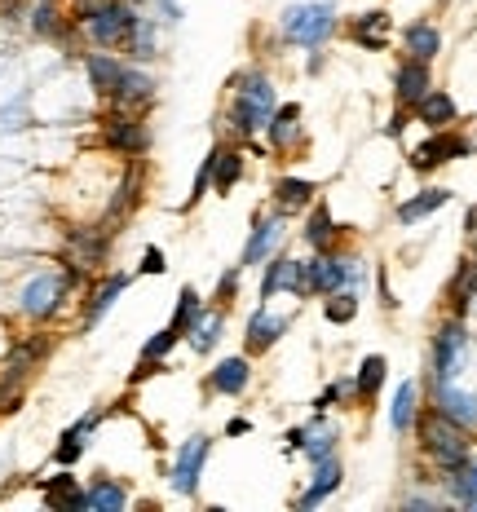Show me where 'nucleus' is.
Instances as JSON below:
<instances>
[{
	"label": "nucleus",
	"instance_id": "obj_1",
	"mask_svg": "<svg viewBox=\"0 0 477 512\" xmlns=\"http://www.w3.org/2000/svg\"><path fill=\"white\" fill-rule=\"evenodd\" d=\"M226 89H230V98H226V115H221V124H226V137H235V142L252 146L265 133V124H270L274 106H279V89H274L270 71H261V67L235 71Z\"/></svg>",
	"mask_w": 477,
	"mask_h": 512
},
{
	"label": "nucleus",
	"instance_id": "obj_2",
	"mask_svg": "<svg viewBox=\"0 0 477 512\" xmlns=\"http://www.w3.org/2000/svg\"><path fill=\"white\" fill-rule=\"evenodd\" d=\"M84 283H89V274L71 270L67 261L45 265V270H36L23 287H18V314L36 327H49L53 318L71 309V301H76V292Z\"/></svg>",
	"mask_w": 477,
	"mask_h": 512
},
{
	"label": "nucleus",
	"instance_id": "obj_3",
	"mask_svg": "<svg viewBox=\"0 0 477 512\" xmlns=\"http://www.w3.org/2000/svg\"><path fill=\"white\" fill-rule=\"evenodd\" d=\"M411 433L420 437V455H424V464H429L433 473H447V468L464 464L473 455V433L464 429V424L447 420L442 411H433V407L420 411V420H416V429Z\"/></svg>",
	"mask_w": 477,
	"mask_h": 512
},
{
	"label": "nucleus",
	"instance_id": "obj_4",
	"mask_svg": "<svg viewBox=\"0 0 477 512\" xmlns=\"http://www.w3.org/2000/svg\"><path fill=\"white\" fill-rule=\"evenodd\" d=\"M336 31H341V14L332 0H296L279 14V40L305 53H318Z\"/></svg>",
	"mask_w": 477,
	"mask_h": 512
},
{
	"label": "nucleus",
	"instance_id": "obj_5",
	"mask_svg": "<svg viewBox=\"0 0 477 512\" xmlns=\"http://www.w3.org/2000/svg\"><path fill=\"white\" fill-rule=\"evenodd\" d=\"M111 243H115V230L102 226V221H71L62 230V261L80 274H102L106 261H111Z\"/></svg>",
	"mask_w": 477,
	"mask_h": 512
},
{
	"label": "nucleus",
	"instance_id": "obj_6",
	"mask_svg": "<svg viewBox=\"0 0 477 512\" xmlns=\"http://www.w3.org/2000/svg\"><path fill=\"white\" fill-rule=\"evenodd\" d=\"M137 18H142V5H137V0H106V5H98L93 14L80 18V36L89 40V49L120 53Z\"/></svg>",
	"mask_w": 477,
	"mask_h": 512
},
{
	"label": "nucleus",
	"instance_id": "obj_7",
	"mask_svg": "<svg viewBox=\"0 0 477 512\" xmlns=\"http://www.w3.org/2000/svg\"><path fill=\"white\" fill-rule=\"evenodd\" d=\"M98 137H102V151L115 159H146V151H151V124H146V115L115 111V106H106V115L98 120Z\"/></svg>",
	"mask_w": 477,
	"mask_h": 512
},
{
	"label": "nucleus",
	"instance_id": "obj_8",
	"mask_svg": "<svg viewBox=\"0 0 477 512\" xmlns=\"http://www.w3.org/2000/svg\"><path fill=\"white\" fill-rule=\"evenodd\" d=\"M469 323L464 318L447 314L429 336V384L433 380H455L464 371V358H469Z\"/></svg>",
	"mask_w": 477,
	"mask_h": 512
},
{
	"label": "nucleus",
	"instance_id": "obj_9",
	"mask_svg": "<svg viewBox=\"0 0 477 512\" xmlns=\"http://www.w3.org/2000/svg\"><path fill=\"white\" fill-rule=\"evenodd\" d=\"M305 279H310V296H332V292H341V287H363L367 279V265L358 261L354 252H341V248H332V252H314L310 256V270H305Z\"/></svg>",
	"mask_w": 477,
	"mask_h": 512
},
{
	"label": "nucleus",
	"instance_id": "obj_10",
	"mask_svg": "<svg viewBox=\"0 0 477 512\" xmlns=\"http://www.w3.org/2000/svg\"><path fill=\"white\" fill-rule=\"evenodd\" d=\"M469 155H473V142L460 133V124L438 128V133H429L424 142L411 146V173L429 177V173H438V168L455 164V159H469Z\"/></svg>",
	"mask_w": 477,
	"mask_h": 512
},
{
	"label": "nucleus",
	"instance_id": "obj_11",
	"mask_svg": "<svg viewBox=\"0 0 477 512\" xmlns=\"http://www.w3.org/2000/svg\"><path fill=\"white\" fill-rule=\"evenodd\" d=\"M129 283H133L129 270H102V274H93V279L80 287V327H84V332H89V327H98L102 318L111 314L115 301L129 292Z\"/></svg>",
	"mask_w": 477,
	"mask_h": 512
},
{
	"label": "nucleus",
	"instance_id": "obj_12",
	"mask_svg": "<svg viewBox=\"0 0 477 512\" xmlns=\"http://www.w3.org/2000/svg\"><path fill=\"white\" fill-rule=\"evenodd\" d=\"M288 451L305 455L310 464L332 460V455H341V424L327 420V411H314V420L288 429Z\"/></svg>",
	"mask_w": 477,
	"mask_h": 512
},
{
	"label": "nucleus",
	"instance_id": "obj_13",
	"mask_svg": "<svg viewBox=\"0 0 477 512\" xmlns=\"http://www.w3.org/2000/svg\"><path fill=\"white\" fill-rule=\"evenodd\" d=\"M208 455H212V437H208V433H190L186 442L177 446L173 468H168V486H173L182 499H195V495H199V482H204Z\"/></svg>",
	"mask_w": 477,
	"mask_h": 512
},
{
	"label": "nucleus",
	"instance_id": "obj_14",
	"mask_svg": "<svg viewBox=\"0 0 477 512\" xmlns=\"http://www.w3.org/2000/svg\"><path fill=\"white\" fill-rule=\"evenodd\" d=\"M49 354H53V336L49 332H27V336L9 340L5 358H0V380H5V384H23V389H27V380L36 376V367Z\"/></svg>",
	"mask_w": 477,
	"mask_h": 512
},
{
	"label": "nucleus",
	"instance_id": "obj_15",
	"mask_svg": "<svg viewBox=\"0 0 477 512\" xmlns=\"http://www.w3.org/2000/svg\"><path fill=\"white\" fill-rule=\"evenodd\" d=\"M305 270H310V261H301V256H288V252H274L270 261L261 265V301L270 305L274 296H296V301H305L310 296V279H305Z\"/></svg>",
	"mask_w": 477,
	"mask_h": 512
},
{
	"label": "nucleus",
	"instance_id": "obj_16",
	"mask_svg": "<svg viewBox=\"0 0 477 512\" xmlns=\"http://www.w3.org/2000/svg\"><path fill=\"white\" fill-rule=\"evenodd\" d=\"M155 98H159V80L142 67V62L124 58V71H120V80H115V89L106 93V106H115V111L146 115L155 106Z\"/></svg>",
	"mask_w": 477,
	"mask_h": 512
},
{
	"label": "nucleus",
	"instance_id": "obj_17",
	"mask_svg": "<svg viewBox=\"0 0 477 512\" xmlns=\"http://www.w3.org/2000/svg\"><path fill=\"white\" fill-rule=\"evenodd\" d=\"M283 239H288V212H279V208L257 212V221H252V230H248V243H243L239 265L243 270H261L274 252H283Z\"/></svg>",
	"mask_w": 477,
	"mask_h": 512
},
{
	"label": "nucleus",
	"instance_id": "obj_18",
	"mask_svg": "<svg viewBox=\"0 0 477 512\" xmlns=\"http://www.w3.org/2000/svg\"><path fill=\"white\" fill-rule=\"evenodd\" d=\"M261 137H265V146H270L279 159H292L305 146V111L296 102H279Z\"/></svg>",
	"mask_w": 477,
	"mask_h": 512
},
{
	"label": "nucleus",
	"instance_id": "obj_19",
	"mask_svg": "<svg viewBox=\"0 0 477 512\" xmlns=\"http://www.w3.org/2000/svg\"><path fill=\"white\" fill-rule=\"evenodd\" d=\"M288 327H292V314H279V309H270V305H257L248 314V323H243V354H252V358L270 354V349L288 336Z\"/></svg>",
	"mask_w": 477,
	"mask_h": 512
},
{
	"label": "nucleus",
	"instance_id": "obj_20",
	"mask_svg": "<svg viewBox=\"0 0 477 512\" xmlns=\"http://www.w3.org/2000/svg\"><path fill=\"white\" fill-rule=\"evenodd\" d=\"M345 36L354 40L363 53H385L389 40H394V14H389L385 5L376 9H363V14H354L345 23Z\"/></svg>",
	"mask_w": 477,
	"mask_h": 512
},
{
	"label": "nucleus",
	"instance_id": "obj_21",
	"mask_svg": "<svg viewBox=\"0 0 477 512\" xmlns=\"http://www.w3.org/2000/svg\"><path fill=\"white\" fill-rule=\"evenodd\" d=\"M252 384V354H226L212 362V371L204 376V389L212 398H243Z\"/></svg>",
	"mask_w": 477,
	"mask_h": 512
},
{
	"label": "nucleus",
	"instance_id": "obj_22",
	"mask_svg": "<svg viewBox=\"0 0 477 512\" xmlns=\"http://www.w3.org/2000/svg\"><path fill=\"white\" fill-rule=\"evenodd\" d=\"M429 407L442 411L455 424H464L469 433H477V393L460 389L455 380H433L429 384Z\"/></svg>",
	"mask_w": 477,
	"mask_h": 512
},
{
	"label": "nucleus",
	"instance_id": "obj_23",
	"mask_svg": "<svg viewBox=\"0 0 477 512\" xmlns=\"http://www.w3.org/2000/svg\"><path fill=\"white\" fill-rule=\"evenodd\" d=\"M102 420H106V407H93V411H84L71 429H62L58 446H53V464H58V468H76L84 460V451H89V437L102 429Z\"/></svg>",
	"mask_w": 477,
	"mask_h": 512
},
{
	"label": "nucleus",
	"instance_id": "obj_24",
	"mask_svg": "<svg viewBox=\"0 0 477 512\" xmlns=\"http://www.w3.org/2000/svg\"><path fill=\"white\" fill-rule=\"evenodd\" d=\"M27 27H31V36L53 40V45H67V49H71V40L80 36V23L58 5V0H36V9H31Z\"/></svg>",
	"mask_w": 477,
	"mask_h": 512
},
{
	"label": "nucleus",
	"instance_id": "obj_25",
	"mask_svg": "<svg viewBox=\"0 0 477 512\" xmlns=\"http://www.w3.org/2000/svg\"><path fill=\"white\" fill-rule=\"evenodd\" d=\"M243 173H248V151H243V142L221 137V142L212 146V195H230L243 181Z\"/></svg>",
	"mask_w": 477,
	"mask_h": 512
},
{
	"label": "nucleus",
	"instance_id": "obj_26",
	"mask_svg": "<svg viewBox=\"0 0 477 512\" xmlns=\"http://www.w3.org/2000/svg\"><path fill=\"white\" fill-rule=\"evenodd\" d=\"M429 89H433V62H420V58L402 53V62L394 67V106H407L411 111Z\"/></svg>",
	"mask_w": 477,
	"mask_h": 512
},
{
	"label": "nucleus",
	"instance_id": "obj_27",
	"mask_svg": "<svg viewBox=\"0 0 477 512\" xmlns=\"http://www.w3.org/2000/svg\"><path fill=\"white\" fill-rule=\"evenodd\" d=\"M40 499H45V508L53 512H89V495H84L80 477L71 473V468H58L53 477L40 482Z\"/></svg>",
	"mask_w": 477,
	"mask_h": 512
},
{
	"label": "nucleus",
	"instance_id": "obj_28",
	"mask_svg": "<svg viewBox=\"0 0 477 512\" xmlns=\"http://www.w3.org/2000/svg\"><path fill=\"white\" fill-rule=\"evenodd\" d=\"M411 120L424 124V133H438V128H455L460 124V102L451 98V89H438L433 84L424 98L411 106Z\"/></svg>",
	"mask_w": 477,
	"mask_h": 512
},
{
	"label": "nucleus",
	"instance_id": "obj_29",
	"mask_svg": "<svg viewBox=\"0 0 477 512\" xmlns=\"http://www.w3.org/2000/svg\"><path fill=\"white\" fill-rule=\"evenodd\" d=\"M314 468V477H310V486L296 495V508L301 512H310L318 504H327V499L336 495V490L345 486V460L341 455H332V460H323V464H310Z\"/></svg>",
	"mask_w": 477,
	"mask_h": 512
},
{
	"label": "nucleus",
	"instance_id": "obj_30",
	"mask_svg": "<svg viewBox=\"0 0 477 512\" xmlns=\"http://www.w3.org/2000/svg\"><path fill=\"white\" fill-rule=\"evenodd\" d=\"M301 217H305V226H301V243H305L310 252H332V248H341V226H336L332 208H327L323 199H314V204L305 208Z\"/></svg>",
	"mask_w": 477,
	"mask_h": 512
},
{
	"label": "nucleus",
	"instance_id": "obj_31",
	"mask_svg": "<svg viewBox=\"0 0 477 512\" xmlns=\"http://www.w3.org/2000/svg\"><path fill=\"white\" fill-rule=\"evenodd\" d=\"M314 199H318V181H310V177L283 173V177H274V186H270V204L279 212H288V217H301Z\"/></svg>",
	"mask_w": 477,
	"mask_h": 512
},
{
	"label": "nucleus",
	"instance_id": "obj_32",
	"mask_svg": "<svg viewBox=\"0 0 477 512\" xmlns=\"http://www.w3.org/2000/svg\"><path fill=\"white\" fill-rule=\"evenodd\" d=\"M477 309V256L469 252L460 265H455L451 283H447V314L469 318Z\"/></svg>",
	"mask_w": 477,
	"mask_h": 512
},
{
	"label": "nucleus",
	"instance_id": "obj_33",
	"mask_svg": "<svg viewBox=\"0 0 477 512\" xmlns=\"http://www.w3.org/2000/svg\"><path fill=\"white\" fill-rule=\"evenodd\" d=\"M420 411H424V389H420V380H402L398 389H394V402H389V429H394L398 437H407L411 429H416Z\"/></svg>",
	"mask_w": 477,
	"mask_h": 512
},
{
	"label": "nucleus",
	"instance_id": "obj_34",
	"mask_svg": "<svg viewBox=\"0 0 477 512\" xmlns=\"http://www.w3.org/2000/svg\"><path fill=\"white\" fill-rule=\"evenodd\" d=\"M438 486H442V499H451L460 508H477V451L464 464L438 473Z\"/></svg>",
	"mask_w": 477,
	"mask_h": 512
},
{
	"label": "nucleus",
	"instance_id": "obj_35",
	"mask_svg": "<svg viewBox=\"0 0 477 512\" xmlns=\"http://www.w3.org/2000/svg\"><path fill=\"white\" fill-rule=\"evenodd\" d=\"M447 204H451V190L447 186H424V190L407 195L394 208V221H398V226H416V221H429L433 212H442Z\"/></svg>",
	"mask_w": 477,
	"mask_h": 512
},
{
	"label": "nucleus",
	"instance_id": "obj_36",
	"mask_svg": "<svg viewBox=\"0 0 477 512\" xmlns=\"http://www.w3.org/2000/svg\"><path fill=\"white\" fill-rule=\"evenodd\" d=\"M221 336H226V309H217V305H204L199 309V318L195 323H190V332H186V345L195 349L199 358H208L212 349L221 345Z\"/></svg>",
	"mask_w": 477,
	"mask_h": 512
},
{
	"label": "nucleus",
	"instance_id": "obj_37",
	"mask_svg": "<svg viewBox=\"0 0 477 512\" xmlns=\"http://www.w3.org/2000/svg\"><path fill=\"white\" fill-rule=\"evenodd\" d=\"M124 71V58L115 49H89L84 53V80H89V89L106 98V93L115 89V80H120Z\"/></svg>",
	"mask_w": 477,
	"mask_h": 512
},
{
	"label": "nucleus",
	"instance_id": "obj_38",
	"mask_svg": "<svg viewBox=\"0 0 477 512\" xmlns=\"http://www.w3.org/2000/svg\"><path fill=\"white\" fill-rule=\"evenodd\" d=\"M402 53L420 62H438L442 58V31L429 18H416V23L402 27Z\"/></svg>",
	"mask_w": 477,
	"mask_h": 512
},
{
	"label": "nucleus",
	"instance_id": "obj_39",
	"mask_svg": "<svg viewBox=\"0 0 477 512\" xmlns=\"http://www.w3.org/2000/svg\"><path fill=\"white\" fill-rule=\"evenodd\" d=\"M159 31H164V27H159L155 18L142 9V18L133 23V31H129V40H124L120 53H124L129 62H142V67H151V62L159 58Z\"/></svg>",
	"mask_w": 477,
	"mask_h": 512
},
{
	"label": "nucleus",
	"instance_id": "obj_40",
	"mask_svg": "<svg viewBox=\"0 0 477 512\" xmlns=\"http://www.w3.org/2000/svg\"><path fill=\"white\" fill-rule=\"evenodd\" d=\"M385 380H389V358L385 354H367L363 362H358V371H354V389H358V407H371V402L380 398V389H385Z\"/></svg>",
	"mask_w": 477,
	"mask_h": 512
},
{
	"label": "nucleus",
	"instance_id": "obj_41",
	"mask_svg": "<svg viewBox=\"0 0 477 512\" xmlns=\"http://www.w3.org/2000/svg\"><path fill=\"white\" fill-rule=\"evenodd\" d=\"M84 495H89V508L93 512H124V508H129V486H124L120 477H111V473L89 477Z\"/></svg>",
	"mask_w": 477,
	"mask_h": 512
},
{
	"label": "nucleus",
	"instance_id": "obj_42",
	"mask_svg": "<svg viewBox=\"0 0 477 512\" xmlns=\"http://www.w3.org/2000/svg\"><path fill=\"white\" fill-rule=\"evenodd\" d=\"M323 318L332 327H345L358 318V287H341V292L323 296Z\"/></svg>",
	"mask_w": 477,
	"mask_h": 512
},
{
	"label": "nucleus",
	"instance_id": "obj_43",
	"mask_svg": "<svg viewBox=\"0 0 477 512\" xmlns=\"http://www.w3.org/2000/svg\"><path fill=\"white\" fill-rule=\"evenodd\" d=\"M208 305V296H199L195 292V287H182V292H177V309H173V318H168V323H173L177 327V332H190V323H195V318H199V309H204Z\"/></svg>",
	"mask_w": 477,
	"mask_h": 512
},
{
	"label": "nucleus",
	"instance_id": "obj_44",
	"mask_svg": "<svg viewBox=\"0 0 477 512\" xmlns=\"http://www.w3.org/2000/svg\"><path fill=\"white\" fill-rule=\"evenodd\" d=\"M182 340H186V336L177 332L173 323H168V327H159V332H155L151 340H146L142 354H137V358H146V362H168V354H173V349L182 345Z\"/></svg>",
	"mask_w": 477,
	"mask_h": 512
},
{
	"label": "nucleus",
	"instance_id": "obj_45",
	"mask_svg": "<svg viewBox=\"0 0 477 512\" xmlns=\"http://www.w3.org/2000/svg\"><path fill=\"white\" fill-rule=\"evenodd\" d=\"M239 283H243V265H230V270H221V279H217V287H212L208 301L230 314V305L239 301Z\"/></svg>",
	"mask_w": 477,
	"mask_h": 512
},
{
	"label": "nucleus",
	"instance_id": "obj_46",
	"mask_svg": "<svg viewBox=\"0 0 477 512\" xmlns=\"http://www.w3.org/2000/svg\"><path fill=\"white\" fill-rule=\"evenodd\" d=\"M137 5H142L159 27H177V23H182V5H177V0H137Z\"/></svg>",
	"mask_w": 477,
	"mask_h": 512
},
{
	"label": "nucleus",
	"instance_id": "obj_47",
	"mask_svg": "<svg viewBox=\"0 0 477 512\" xmlns=\"http://www.w3.org/2000/svg\"><path fill=\"white\" fill-rule=\"evenodd\" d=\"M208 190H212V151L204 155V164H199V173H195V181H190V199H186V212L190 208H199L208 199Z\"/></svg>",
	"mask_w": 477,
	"mask_h": 512
},
{
	"label": "nucleus",
	"instance_id": "obj_48",
	"mask_svg": "<svg viewBox=\"0 0 477 512\" xmlns=\"http://www.w3.org/2000/svg\"><path fill=\"white\" fill-rule=\"evenodd\" d=\"M137 274H168V256H164V248L159 243H151V248H142V261H137Z\"/></svg>",
	"mask_w": 477,
	"mask_h": 512
},
{
	"label": "nucleus",
	"instance_id": "obj_49",
	"mask_svg": "<svg viewBox=\"0 0 477 512\" xmlns=\"http://www.w3.org/2000/svg\"><path fill=\"white\" fill-rule=\"evenodd\" d=\"M407 120H411V111H407V106H394V115H389V133H394V137H402V128H407Z\"/></svg>",
	"mask_w": 477,
	"mask_h": 512
},
{
	"label": "nucleus",
	"instance_id": "obj_50",
	"mask_svg": "<svg viewBox=\"0 0 477 512\" xmlns=\"http://www.w3.org/2000/svg\"><path fill=\"white\" fill-rule=\"evenodd\" d=\"M98 5H106V0H71V9H67V14L80 23V18H84V14H93V9H98Z\"/></svg>",
	"mask_w": 477,
	"mask_h": 512
},
{
	"label": "nucleus",
	"instance_id": "obj_51",
	"mask_svg": "<svg viewBox=\"0 0 477 512\" xmlns=\"http://www.w3.org/2000/svg\"><path fill=\"white\" fill-rule=\"evenodd\" d=\"M464 234H469V252L477 256V208H469V217H464Z\"/></svg>",
	"mask_w": 477,
	"mask_h": 512
},
{
	"label": "nucleus",
	"instance_id": "obj_52",
	"mask_svg": "<svg viewBox=\"0 0 477 512\" xmlns=\"http://www.w3.org/2000/svg\"><path fill=\"white\" fill-rule=\"evenodd\" d=\"M243 433H252V420H243V415H235V420L226 424V437H243Z\"/></svg>",
	"mask_w": 477,
	"mask_h": 512
},
{
	"label": "nucleus",
	"instance_id": "obj_53",
	"mask_svg": "<svg viewBox=\"0 0 477 512\" xmlns=\"http://www.w3.org/2000/svg\"><path fill=\"white\" fill-rule=\"evenodd\" d=\"M473 155H477V142H473Z\"/></svg>",
	"mask_w": 477,
	"mask_h": 512
}]
</instances>
